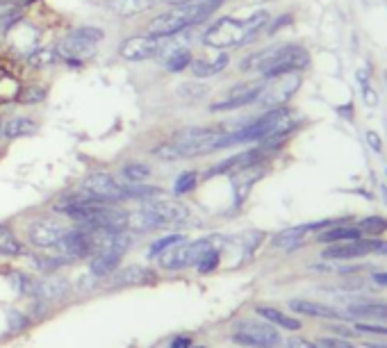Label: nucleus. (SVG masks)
<instances>
[{
	"instance_id": "nucleus-50",
	"label": "nucleus",
	"mask_w": 387,
	"mask_h": 348,
	"mask_svg": "<svg viewBox=\"0 0 387 348\" xmlns=\"http://www.w3.org/2000/svg\"><path fill=\"white\" fill-rule=\"evenodd\" d=\"M212 3H217V5H219V3H221V0H212Z\"/></svg>"
},
{
	"instance_id": "nucleus-46",
	"label": "nucleus",
	"mask_w": 387,
	"mask_h": 348,
	"mask_svg": "<svg viewBox=\"0 0 387 348\" xmlns=\"http://www.w3.org/2000/svg\"><path fill=\"white\" fill-rule=\"evenodd\" d=\"M374 280H376L378 285H387V271H385V273H376Z\"/></svg>"
},
{
	"instance_id": "nucleus-19",
	"label": "nucleus",
	"mask_w": 387,
	"mask_h": 348,
	"mask_svg": "<svg viewBox=\"0 0 387 348\" xmlns=\"http://www.w3.org/2000/svg\"><path fill=\"white\" fill-rule=\"evenodd\" d=\"M155 276L151 271L141 269V266H130V269H123L118 271L116 269V276H112V287H137V285H148L153 283Z\"/></svg>"
},
{
	"instance_id": "nucleus-41",
	"label": "nucleus",
	"mask_w": 387,
	"mask_h": 348,
	"mask_svg": "<svg viewBox=\"0 0 387 348\" xmlns=\"http://www.w3.org/2000/svg\"><path fill=\"white\" fill-rule=\"evenodd\" d=\"M355 330H358V332H364V335H387V328H383V325L358 323V325H355Z\"/></svg>"
},
{
	"instance_id": "nucleus-4",
	"label": "nucleus",
	"mask_w": 387,
	"mask_h": 348,
	"mask_svg": "<svg viewBox=\"0 0 387 348\" xmlns=\"http://www.w3.org/2000/svg\"><path fill=\"white\" fill-rule=\"evenodd\" d=\"M217 7L219 5L212 3V0H207V3H193V5H174L162 14H158V17L151 19V23H148V34L160 36V39H169V36L185 32L187 28L205 23Z\"/></svg>"
},
{
	"instance_id": "nucleus-21",
	"label": "nucleus",
	"mask_w": 387,
	"mask_h": 348,
	"mask_svg": "<svg viewBox=\"0 0 387 348\" xmlns=\"http://www.w3.org/2000/svg\"><path fill=\"white\" fill-rule=\"evenodd\" d=\"M162 0H107V7L118 17H137V14L151 10Z\"/></svg>"
},
{
	"instance_id": "nucleus-5",
	"label": "nucleus",
	"mask_w": 387,
	"mask_h": 348,
	"mask_svg": "<svg viewBox=\"0 0 387 348\" xmlns=\"http://www.w3.org/2000/svg\"><path fill=\"white\" fill-rule=\"evenodd\" d=\"M189 210L187 205L169 201V198H153L146 201L139 207L135 214H130L128 226H132L135 230H160V228H176L187 224Z\"/></svg>"
},
{
	"instance_id": "nucleus-25",
	"label": "nucleus",
	"mask_w": 387,
	"mask_h": 348,
	"mask_svg": "<svg viewBox=\"0 0 387 348\" xmlns=\"http://www.w3.org/2000/svg\"><path fill=\"white\" fill-rule=\"evenodd\" d=\"M255 312H258V316H262L266 323L280 325V328H285V330H299L301 328V321L299 319H294V316L280 312V309H276V307L260 305V307H255Z\"/></svg>"
},
{
	"instance_id": "nucleus-43",
	"label": "nucleus",
	"mask_w": 387,
	"mask_h": 348,
	"mask_svg": "<svg viewBox=\"0 0 387 348\" xmlns=\"http://www.w3.org/2000/svg\"><path fill=\"white\" fill-rule=\"evenodd\" d=\"M367 142H369V146L374 148L376 153H381V148H383V144H381V139L376 137V132H367Z\"/></svg>"
},
{
	"instance_id": "nucleus-23",
	"label": "nucleus",
	"mask_w": 387,
	"mask_h": 348,
	"mask_svg": "<svg viewBox=\"0 0 387 348\" xmlns=\"http://www.w3.org/2000/svg\"><path fill=\"white\" fill-rule=\"evenodd\" d=\"M36 132V123L28 116H14L10 121L3 123V137L5 139H19V137H30Z\"/></svg>"
},
{
	"instance_id": "nucleus-20",
	"label": "nucleus",
	"mask_w": 387,
	"mask_h": 348,
	"mask_svg": "<svg viewBox=\"0 0 387 348\" xmlns=\"http://www.w3.org/2000/svg\"><path fill=\"white\" fill-rule=\"evenodd\" d=\"M262 175V171H258V166L244 168V171H237L233 175V191H235V205H242L247 201L251 187L255 184L258 177Z\"/></svg>"
},
{
	"instance_id": "nucleus-30",
	"label": "nucleus",
	"mask_w": 387,
	"mask_h": 348,
	"mask_svg": "<svg viewBox=\"0 0 387 348\" xmlns=\"http://www.w3.org/2000/svg\"><path fill=\"white\" fill-rule=\"evenodd\" d=\"M0 255H5V257L23 255V243L19 241V237L7 226H0Z\"/></svg>"
},
{
	"instance_id": "nucleus-45",
	"label": "nucleus",
	"mask_w": 387,
	"mask_h": 348,
	"mask_svg": "<svg viewBox=\"0 0 387 348\" xmlns=\"http://www.w3.org/2000/svg\"><path fill=\"white\" fill-rule=\"evenodd\" d=\"M364 100H367L369 105H376V96H374V91H371L369 87H364Z\"/></svg>"
},
{
	"instance_id": "nucleus-12",
	"label": "nucleus",
	"mask_w": 387,
	"mask_h": 348,
	"mask_svg": "<svg viewBox=\"0 0 387 348\" xmlns=\"http://www.w3.org/2000/svg\"><path fill=\"white\" fill-rule=\"evenodd\" d=\"M165 48V39L153 34H135V36H125L118 46V55L128 62H146L162 53Z\"/></svg>"
},
{
	"instance_id": "nucleus-14",
	"label": "nucleus",
	"mask_w": 387,
	"mask_h": 348,
	"mask_svg": "<svg viewBox=\"0 0 387 348\" xmlns=\"http://www.w3.org/2000/svg\"><path fill=\"white\" fill-rule=\"evenodd\" d=\"M264 87V80H255V83H244V85H237L233 87L230 91L223 96L219 102H212L210 109L212 112H230V109H240V107H247L251 102L258 100L260 91H262Z\"/></svg>"
},
{
	"instance_id": "nucleus-29",
	"label": "nucleus",
	"mask_w": 387,
	"mask_h": 348,
	"mask_svg": "<svg viewBox=\"0 0 387 348\" xmlns=\"http://www.w3.org/2000/svg\"><path fill=\"white\" fill-rule=\"evenodd\" d=\"M322 243H339V241H353V239H362V232L360 228L355 226H339V228H331V230H326L317 237Z\"/></svg>"
},
{
	"instance_id": "nucleus-35",
	"label": "nucleus",
	"mask_w": 387,
	"mask_h": 348,
	"mask_svg": "<svg viewBox=\"0 0 387 348\" xmlns=\"http://www.w3.org/2000/svg\"><path fill=\"white\" fill-rule=\"evenodd\" d=\"M43 98H46V89L39 85H28L19 91V102H23V105H36Z\"/></svg>"
},
{
	"instance_id": "nucleus-16",
	"label": "nucleus",
	"mask_w": 387,
	"mask_h": 348,
	"mask_svg": "<svg viewBox=\"0 0 387 348\" xmlns=\"http://www.w3.org/2000/svg\"><path fill=\"white\" fill-rule=\"evenodd\" d=\"M57 253L62 257H87L92 255V235L87 228H66L64 237L57 243Z\"/></svg>"
},
{
	"instance_id": "nucleus-26",
	"label": "nucleus",
	"mask_w": 387,
	"mask_h": 348,
	"mask_svg": "<svg viewBox=\"0 0 387 348\" xmlns=\"http://www.w3.org/2000/svg\"><path fill=\"white\" fill-rule=\"evenodd\" d=\"M289 307H292L294 312H299V314L317 316V319H337V316H339V312H335L333 307L322 305V303H312V301H292V303H289Z\"/></svg>"
},
{
	"instance_id": "nucleus-39",
	"label": "nucleus",
	"mask_w": 387,
	"mask_h": 348,
	"mask_svg": "<svg viewBox=\"0 0 387 348\" xmlns=\"http://www.w3.org/2000/svg\"><path fill=\"white\" fill-rule=\"evenodd\" d=\"M205 94H207V89L203 85H196V83L182 85L178 89V96H180V98H189V100H200Z\"/></svg>"
},
{
	"instance_id": "nucleus-3",
	"label": "nucleus",
	"mask_w": 387,
	"mask_h": 348,
	"mask_svg": "<svg viewBox=\"0 0 387 348\" xmlns=\"http://www.w3.org/2000/svg\"><path fill=\"white\" fill-rule=\"evenodd\" d=\"M266 21H269V14L266 12L253 14L247 21H237L230 17L219 19L203 32V43L217 50L244 46V43H251L253 36L266 25Z\"/></svg>"
},
{
	"instance_id": "nucleus-51",
	"label": "nucleus",
	"mask_w": 387,
	"mask_h": 348,
	"mask_svg": "<svg viewBox=\"0 0 387 348\" xmlns=\"http://www.w3.org/2000/svg\"><path fill=\"white\" fill-rule=\"evenodd\" d=\"M193 348H205V346H193Z\"/></svg>"
},
{
	"instance_id": "nucleus-42",
	"label": "nucleus",
	"mask_w": 387,
	"mask_h": 348,
	"mask_svg": "<svg viewBox=\"0 0 387 348\" xmlns=\"http://www.w3.org/2000/svg\"><path fill=\"white\" fill-rule=\"evenodd\" d=\"M289 348H322V346L305 342V339H292V342H289Z\"/></svg>"
},
{
	"instance_id": "nucleus-18",
	"label": "nucleus",
	"mask_w": 387,
	"mask_h": 348,
	"mask_svg": "<svg viewBox=\"0 0 387 348\" xmlns=\"http://www.w3.org/2000/svg\"><path fill=\"white\" fill-rule=\"evenodd\" d=\"M230 64V57L226 53H219L214 57H200V59H193L191 62V73L193 78H212L217 76V73H221L226 66Z\"/></svg>"
},
{
	"instance_id": "nucleus-22",
	"label": "nucleus",
	"mask_w": 387,
	"mask_h": 348,
	"mask_svg": "<svg viewBox=\"0 0 387 348\" xmlns=\"http://www.w3.org/2000/svg\"><path fill=\"white\" fill-rule=\"evenodd\" d=\"M25 5H21L19 0H0V32L12 30L19 21H23Z\"/></svg>"
},
{
	"instance_id": "nucleus-24",
	"label": "nucleus",
	"mask_w": 387,
	"mask_h": 348,
	"mask_svg": "<svg viewBox=\"0 0 387 348\" xmlns=\"http://www.w3.org/2000/svg\"><path fill=\"white\" fill-rule=\"evenodd\" d=\"M324 226H331V221H322V224H310V226H299V228H289V230L280 232L273 243L280 248H294L296 243H301V239L305 237V232L310 230H317V228H324Z\"/></svg>"
},
{
	"instance_id": "nucleus-40",
	"label": "nucleus",
	"mask_w": 387,
	"mask_h": 348,
	"mask_svg": "<svg viewBox=\"0 0 387 348\" xmlns=\"http://www.w3.org/2000/svg\"><path fill=\"white\" fill-rule=\"evenodd\" d=\"M319 346L322 348H355L348 339H331V337H326L319 342Z\"/></svg>"
},
{
	"instance_id": "nucleus-47",
	"label": "nucleus",
	"mask_w": 387,
	"mask_h": 348,
	"mask_svg": "<svg viewBox=\"0 0 387 348\" xmlns=\"http://www.w3.org/2000/svg\"><path fill=\"white\" fill-rule=\"evenodd\" d=\"M19 3H21V5H25V7H28L30 3H34V0H19Z\"/></svg>"
},
{
	"instance_id": "nucleus-37",
	"label": "nucleus",
	"mask_w": 387,
	"mask_h": 348,
	"mask_svg": "<svg viewBox=\"0 0 387 348\" xmlns=\"http://www.w3.org/2000/svg\"><path fill=\"white\" fill-rule=\"evenodd\" d=\"M358 228L362 235H383L387 230V221L383 217H369V219H362Z\"/></svg>"
},
{
	"instance_id": "nucleus-36",
	"label": "nucleus",
	"mask_w": 387,
	"mask_h": 348,
	"mask_svg": "<svg viewBox=\"0 0 387 348\" xmlns=\"http://www.w3.org/2000/svg\"><path fill=\"white\" fill-rule=\"evenodd\" d=\"M57 62V53L55 50H34L32 55L28 57V64L34 66V69H46V66H53Z\"/></svg>"
},
{
	"instance_id": "nucleus-9",
	"label": "nucleus",
	"mask_w": 387,
	"mask_h": 348,
	"mask_svg": "<svg viewBox=\"0 0 387 348\" xmlns=\"http://www.w3.org/2000/svg\"><path fill=\"white\" fill-rule=\"evenodd\" d=\"M233 342L249 348H276L280 344V332L271 323L242 321L233 332Z\"/></svg>"
},
{
	"instance_id": "nucleus-15",
	"label": "nucleus",
	"mask_w": 387,
	"mask_h": 348,
	"mask_svg": "<svg viewBox=\"0 0 387 348\" xmlns=\"http://www.w3.org/2000/svg\"><path fill=\"white\" fill-rule=\"evenodd\" d=\"M5 36H7V46L19 57H30L36 50V46H39V30L30 23V21H19L12 30H7Z\"/></svg>"
},
{
	"instance_id": "nucleus-31",
	"label": "nucleus",
	"mask_w": 387,
	"mask_h": 348,
	"mask_svg": "<svg viewBox=\"0 0 387 348\" xmlns=\"http://www.w3.org/2000/svg\"><path fill=\"white\" fill-rule=\"evenodd\" d=\"M121 173L125 177V182H130V184H144L148 177H151L153 173V168L144 164V162H128L123 168H121Z\"/></svg>"
},
{
	"instance_id": "nucleus-27",
	"label": "nucleus",
	"mask_w": 387,
	"mask_h": 348,
	"mask_svg": "<svg viewBox=\"0 0 387 348\" xmlns=\"http://www.w3.org/2000/svg\"><path fill=\"white\" fill-rule=\"evenodd\" d=\"M32 292L43 301H55L69 294V285H66V280L62 278H46V280H41L39 285H34Z\"/></svg>"
},
{
	"instance_id": "nucleus-38",
	"label": "nucleus",
	"mask_w": 387,
	"mask_h": 348,
	"mask_svg": "<svg viewBox=\"0 0 387 348\" xmlns=\"http://www.w3.org/2000/svg\"><path fill=\"white\" fill-rule=\"evenodd\" d=\"M219 262H221L219 250H217V248H210V250H207V253L203 255V260L198 262V271H200V273H212V271L219 266Z\"/></svg>"
},
{
	"instance_id": "nucleus-17",
	"label": "nucleus",
	"mask_w": 387,
	"mask_h": 348,
	"mask_svg": "<svg viewBox=\"0 0 387 348\" xmlns=\"http://www.w3.org/2000/svg\"><path fill=\"white\" fill-rule=\"evenodd\" d=\"M123 250L118 248H105V250H98V253L92 255V262H89V273H92L94 278H107V276H114V271L118 269V264L123 260Z\"/></svg>"
},
{
	"instance_id": "nucleus-48",
	"label": "nucleus",
	"mask_w": 387,
	"mask_h": 348,
	"mask_svg": "<svg viewBox=\"0 0 387 348\" xmlns=\"http://www.w3.org/2000/svg\"><path fill=\"white\" fill-rule=\"evenodd\" d=\"M369 348H387V344H383V346H376V344H367Z\"/></svg>"
},
{
	"instance_id": "nucleus-6",
	"label": "nucleus",
	"mask_w": 387,
	"mask_h": 348,
	"mask_svg": "<svg viewBox=\"0 0 387 348\" xmlns=\"http://www.w3.org/2000/svg\"><path fill=\"white\" fill-rule=\"evenodd\" d=\"M103 39H105V32H103L101 28H94V25L73 28L71 32H66L62 39H59L55 48L57 59H62L66 64H85L98 53V46Z\"/></svg>"
},
{
	"instance_id": "nucleus-1",
	"label": "nucleus",
	"mask_w": 387,
	"mask_h": 348,
	"mask_svg": "<svg viewBox=\"0 0 387 348\" xmlns=\"http://www.w3.org/2000/svg\"><path fill=\"white\" fill-rule=\"evenodd\" d=\"M223 135L226 130L214 128H182L178 130L169 142L153 148V155L160 160H185V157H200L223 151Z\"/></svg>"
},
{
	"instance_id": "nucleus-13",
	"label": "nucleus",
	"mask_w": 387,
	"mask_h": 348,
	"mask_svg": "<svg viewBox=\"0 0 387 348\" xmlns=\"http://www.w3.org/2000/svg\"><path fill=\"white\" fill-rule=\"evenodd\" d=\"M64 232H66V226L59 219H36L28 226V241L32 243L34 248L55 250Z\"/></svg>"
},
{
	"instance_id": "nucleus-32",
	"label": "nucleus",
	"mask_w": 387,
	"mask_h": 348,
	"mask_svg": "<svg viewBox=\"0 0 387 348\" xmlns=\"http://www.w3.org/2000/svg\"><path fill=\"white\" fill-rule=\"evenodd\" d=\"M191 62H193V55L189 48H176L174 53H169L167 57V69L171 73H180L187 69V66H191Z\"/></svg>"
},
{
	"instance_id": "nucleus-11",
	"label": "nucleus",
	"mask_w": 387,
	"mask_h": 348,
	"mask_svg": "<svg viewBox=\"0 0 387 348\" xmlns=\"http://www.w3.org/2000/svg\"><path fill=\"white\" fill-rule=\"evenodd\" d=\"M367 255H387V241L383 239H353L333 243L324 250L326 260H355Z\"/></svg>"
},
{
	"instance_id": "nucleus-7",
	"label": "nucleus",
	"mask_w": 387,
	"mask_h": 348,
	"mask_svg": "<svg viewBox=\"0 0 387 348\" xmlns=\"http://www.w3.org/2000/svg\"><path fill=\"white\" fill-rule=\"evenodd\" d=\"M80 194H85L94 201L103 203H121L130 201L128 196V182H118L114 175L109 173H92L87 175L78 187Z\"/></svg>"
},
{
	"instance_id": "nucleus-33",
	"label": "nucleus",
	"mask_w": 387,
	"mask_h": 348,
	"mask_svg": "<svg viewBox=\"0 0 387 348\" xmlns=\"http://www.w3.org/2000/svg\"><path fill=\"white\" fill-rule=\"evenodd\" d=\"M185 241V235H167V237H160L158 241L151 243V248H148V257H160L162 253H167L169 248L178 246V243Z\"/></svg>"
},
{
	"instance_id": "nucleus-2",
	"label": "nucleus",
	"mask_w": 387,
	"mask_h": 348,
	"mask_svg": "<svg viewBox=\"0 0 387 348\" xmlns=\"http://www.w3.org/2000/svg\"><path fill=\"white\" fill-rule=\"evenodd\" d=\"M310 64L308 50L301 46H276L262 53L247 57L240 64L244 71H260L264 80L287 76V73H299Z\"/></svg>"
},
{
	"instance_id": "nucleus-8",
	"label": "nucleus",
	"mask_w": 387,
	"mask_h": 348,
	"mask_svg": "<svg viewBox=\"0 0 387 348\" xmlns=\"http://www.w3.org/2000/svg\"><path fill=\"white\" fill-rule=\"evenodd\" d=\"M214 243V237H207V239H198V241H182L178 246L169 248L167 253L160 255V264L162 269L167 271H180L187 269V266H193L203 260V255L207 253Z\"/></svg>"
},
{
	"instance_id": "nucleus-44",
	"label": "nucleus",
	"mask_w": 387,
	"mask_h": 348,
	"mask_svg": "<svg viewBox=\"0 0 387 348\" xmlns=\"http://www.w3.org/2000/svg\"><path fill=\"white\" fill-rule=\"evenodd\" d=\"M171 348H191V339L189 337H176L171 342Z\"/></svg>"
},
{
	"instance_id": "nucleus-34",
	"label": "nucleus",
	"mask_w": 387,
	"mask_h": 348,
	"mask_svg": "<svg viewBox=\"0 0 387 348\" xmlns=\"http://www.w3.org/2000/svg\"><path fill=\"white\" fill-rule=\"evenodd\" d=\"M196 184H198V173L196 171H185L178 175V180L174 184V191H176V196H185V194H189V191L196 189Z\"/></svg>"
},
{
	"instance_id": "nucleus-49",
	"label": "nucleus",
	"mask_w": 387,
	"mask_h": 348,
	"mask_svg": "<svg viewBox=\"0 0 387 348\" xmlns=\"http://www.w3.org/2000/svg\"><path fill=\"white\" fill-rule=\"evenodd\" d=\"M0 139H3V123H0Z\"/></svg>"
},
{
	"instance_id": "nucleus-10",
	"label": "nucleus",
	"mask_w": 387,
	"mask_h": 348,
	"mask_svg": "<svg viewBox=\"0 0 387 348\" xmlns=\"http://www.w3.org/2000/svg\"><path fill=\"white\" fill-rule=\"evenodd\" d=\"M299 87H301L299 73H287V76L264 80V87H262V91H260L255 102H260L262 107H269V109L282 107L289 98H292Z\"/></svg>"
},
{
	"instance_id": "nucleus-28",
	"label": "nucleus",
	"mask_w": 387,
	"mask_h": 348,
	"mask_svg": "<svg viewBox=\"0 0 387 348\" xmlns=\"http://www.w3.org/2000/svg\"><path fill=\"white\" fill-rule=\"evenodd\" d=\"M344 316H353V319L387 321V303H374V305H353V307L346 309Z\"/></svg>"
}]
</instances>
